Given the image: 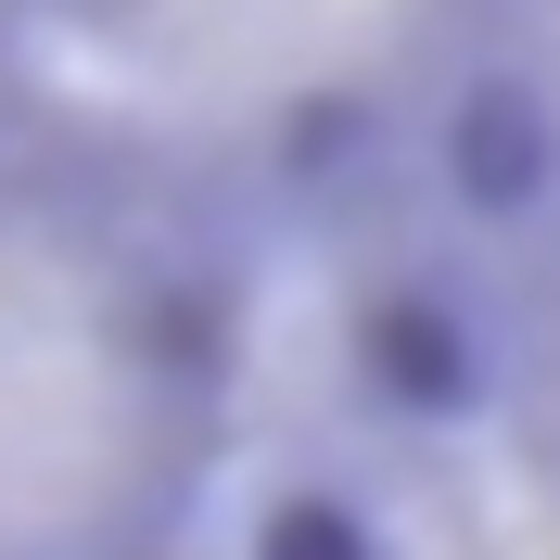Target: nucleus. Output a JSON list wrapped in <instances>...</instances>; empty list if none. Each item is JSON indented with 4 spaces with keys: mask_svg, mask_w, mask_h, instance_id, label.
<instances>
[{
    "mask_svg": "<svg viewBox=\"0 0 560 560\" xmlns=\"http://www.w3.org/2000/svg\"><path fill=\"white\" fill-rule=\"evenodd\" d=\"M268 268L128 140H0V560H205L268 433Z\"/></svg>",
    "mask_w": 560,
    "mask_h": 560,
    "instance_id": "f257e3e1",
    "label": "nucleus"
},
{
    "mask_svg": "<svg viewBox=\"0 0 560 560\" xmlns=\"http://www.w3.org/2000/svg\"><path fill=\"white\" fill-rule=\"evenodd\" d=\"M26 51L77 128L306 243L420 191L446 0H26Z\"/></svg>",
    "mask_w": 560,
    "mask_h": 560,
    "instance_id": "f03ea898",
    "label": "nucleus"
},
{
    "mask_svg": "<svg viewBox=\"0 0 560 560\" xmlns=\"http://www.w3.org/2000/svg\"><path fill=\"white\" fill-rule=\"evenodd\" d=\"M205 560H560V345L446 255L345 331L293 433H255Z\"/></svg>",
    "mask_w": 560,
    "mask_h": 560,
    "instance_id": "7ed1b4c3",
    "label": "nucleus"
},
{
    "mask_svg": "<svg viewBox=\"0 0 560 560\" xmlns=\"http://www.w3.org/2000/svg\"><path fill=\"white\" fill-rule=\"evenodd\" d=\"M420 205V243L485 280L510 331L560 345V0H446Z\"/></svg>",
    "mask_w": 560,
    "mask_h": 560,
    "instance_id": "20e7f679",
    "label": "nucleus"
},
{
    "mask_svg": "<svg viewBox=\"0 0 560 560\" xmlns=\"http://www.w3.org/2000/svg\"><path fill=\"white\" fill-rule=\"evenodd\" d=\"M38 115H65V103H51V77L26 51V0H0V140H26Z\"/></svg>",
    "mask_w": 560,
    "mask_h": 560,
    "instance_id": "39448f33",
    "label": "nucleus"
}]
</instances>
